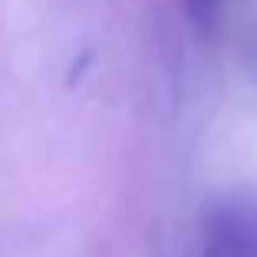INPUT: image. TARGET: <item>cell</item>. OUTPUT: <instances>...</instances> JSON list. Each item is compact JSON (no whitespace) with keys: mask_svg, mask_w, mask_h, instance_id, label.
Instances as JSON below:
<instances>
[{"mask_svg":"<svg viewBox=\"0 0 257 257\" xmlns=\"http://www.w3.org/2000/svg\"><path fill=\"white\" fill-rule=\"evenodd\" d=\"M211 257H257V208L227 201L208 218Z\"/></svg>","mask_w":257,"mask_h":257,"instance_id":"cell-1","label":"cell"},{"mask_svg":"<svg viewBox=\"0 0 257 257\" xmlns=\"http://www.w3.org/2000/svg\"><path fill=\"white\" fill-rule=\"evenodd\" d=\"M182 4H185L188 17L198 23V27H214L221 7H224V0H182Z\"/></svg>","mask_w":257,"mask_h":257,"instance_id":"cell-2","label":"cell"}]
</instances>
